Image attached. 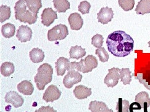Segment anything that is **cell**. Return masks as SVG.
Wrapping results in <instances>:
<instances>
[{"instance_id":"6da1fadb","label":"cell","mask_w":150,"mask_h":112,"mask_svg":"<svg viewBox=\"0 0 150 112\" xmlns=\"http://www.w3.org/2000/svg\"><path fill=\"white\" fill-rule=\"evenodd\" d=\"M106 44L108 51L113 56L124 57L129 56L133 51L134 41L125 32L118 30L108 35Z\"/></svg>"},{"instance_id":"7a4b0ae2","label":"cell","mask_w":150,"mask_h":112,"mask_svg":"<svg viewBox=\"0 0 150 112\" xmlns=\"http://www.w3.org/2000/svg\"><path fill=\"white\" fill-rule=\"evenodd\" d=\"M27 7L25 0H19L14 6L15 17L16 20H19L21 22L32 25L36 22L38 15L37 14L32 13L30 10H27Z\"/></svg>"},{"instance_id":"3957f363","label":"cell","mask_w":150,"mask_h":112,"mask_svg":"<svg viewBox=\"0 0 150 112\" xmlns=\"http://www.w3.org/2000/svg\"><path fill=\"white\" fill-rule=\"evenodd\" d=\"M37 74L34 78V81L39 91L43 90L45 86L51 82L53 79V69L50 64L45 63L37 70Z\"/></svg>"},{"instance_id":"277c9868","label":"cell","mask_w":150,"mask_h":112,"mask_svg":"<svg viewBox=\"0 0 150 112\" xmlns=\"http://www.w3.org/2000/svg\"><path fill=\"white\" fill-rule=\"evenodd\" d=\"M98 62L96 58L93 55H88L85 59H82L79 62H72L69 64L67 71L71 70H75L78 72H81L83 73L91 72L94 68L98 67Z\"/></svg>"},{"instance_id":"5b68a950","label":"cell","mask_w":150,"mask_h":112,"mask_svg":"<svg viewBox=\"0 0 150 112\" xmlns=\"http://www.w3.org/2000/svg\"><path fill=\"white\" fill-rule=\"evenodd\" d=\"M69 35L67 27L66 25L59 24L50 29L48 32V39L50 41L65 39Z\"/></svg>"},{"instance_id":"8992f818","label":"cell","mask_w":150,"mask_h":112,"mask_svg":"<svg viewBox=\"0 0 150 112\" xmlns=\"http://www.w3.org/2000/svg\"><path fill=\"white\" fill-rule=\"evenodd\" d=\"M82 75L75 70H69L67 74L63 79V84L67 89H71L73 86L82 81Z\"/></svg>"},{"instance_id":"52a82bcc","label":"cell","mask_w":150,"mask_h":112,"mask_svg":"<svg viewBox=\"0 0 150 112\" xmlns=\"http://www.w3.org/2000/svg\"><path fill=\"white\" fill-rule=\"evenodd\" d=\"M120 69L116 67L108 70L109 73L106 76L105 81H104L105 84H106L108 87H114L118 84L119 79H120Z\"/></svg>"},{"instance_id":"ba28073f","label":"cell","mask_w":150,"mask_h":112,"mask_svg":"<svg viewBox=\"0 0 150 112\" xmlns=\"http://www.w3.org/2000/svg\"><path fill=\"white\" fill-rule=\"evenodd\" d=\"M61 96V92L55 85H50L43 94V99L46 102H53L59 99Z\"/></svg>"},{"instance_id":"9c48e42d","label":"cell","mask_w":150,"mask_h":112,"mask_svg":"<svg viewBox=\"0 0 150 112\" xmlns=\"http://www.w3.org/2000/svg\"><path fill=\"white\" fill-rule=\"evenodd\" d=\"M5 102L8 104H11L14 108H19L24 104V101L22 97L16 91H9L6 94Z\"/></svg>"},{"instance_id":"30bf717a","label":"cell","mask_w":150,"mask_h":112,"mask_svg":"<svg viewBox=\"0 0 150 112\" xmlns=\"http://www.w3.org/2000/svg\"><path fill=\"white\" fill-rule=\"evenodd\" d=\"M57 19L56 12L51 8H46L42 14V23L46 27H50Z\"/></svg>"},{"instance_id":"8fae6325","label":"cell","mask_w":150,"mask_h":112,"mask_svg":"<svg viewBox=\"0 0 150 112\" xmlns=\"http://www.w3.org/2000/svg\"><path fill=\"white\" fill-rule=\"evenodd\" d=\"M97 16L99 22L103 24H107L113 19L114 12L111 8L105 7L101 9L99 13L97 14Z\"/></svg>"},{"instance_id":"7c38bea8","label":"cell","mask_w":150,"mask_h":112,"mask_svg":"<svg viewBox=\"0 0 150 112\" xmlns=\"http://www.w3.org/2000/svg\"><path fill=\"white\" fill-rule=\"evenodd\" d=\"M16 37L22 43H25L30 41L32 38V29L26 25L20 26L17 30Z\"/></svg>"},{"instance_id":"4fadbf2b","label":"cell","mask_w":150,"mask_h":112,"mask_svg":"<svg viewBox=\"0 0 150 112\" xmlns=\"http://www.w3.org/2000/svg\"><path fill=\"white\" fill-rule=\"evenodd\" d=\"M68 21L69 25L71 26V30H80L83 25V20L81 15L77 13H72L69 15Z\"/></svg>"},{"instance_id":"5bb4252c","label":"cell","mask_w":150,"mask_h":112,"mask_svg":"<svg viewBox=\"0 0 150 112\" xmlns=\"http://www.w3.org/2000/svg\"><path fill=\"white\" fill-rule=\"evenodd\" d=\"M135 102L139 103L144 112H149V108L150 107V97L148 92L142 91L138 93L135 97Z\"/></svg>"},{"instance_id":"9a60e30c","label":"cell","mask_w":150,"mask_h":112,"mask_svg":"<svg viewBox=\"0 0 150 112\" xmlns=\"http://www.w3.org/2000/svg\"><path fill=\"white\" fill-rule=\"evenodd\" d=\"M70 61L68 58L61 57L58 59L57 60L56 64V71L57 76H63L66 70H68L69 64H70Z\"/></svg>"},{"instance_id":"2e32d148","label":"cell","mask_w":150,"mask_h":112,"mask_svg":"<svg viewBox=\"0 0 150 112\" xmlns=\"http://www.w3.org/2000/svg\"><path fill=\"white\" fill-rule=\"evenodd\" d=\"M75 97L77 99L82 100L90 96L92 94L91 89L83 85L77 86L73 91Z\"/></svg>"},{"instance_id":"e0dca14e","label":"cell","mask_w":150,"mask_h":112,"mask_svg":"<svg viewBox=\"0 0 150 112\" xmlns=\"http://www.w3.org/2000/svg\"><path fill=\"white\" fill-rule=\"evenodd\" d=\"M17 90L25 96H30L34 91V87L30 81L24 80L17 85Z\"/></svg>"},{"instance_id":"ac0fdd59","label":"cell","mask_w":150,"mask_h":112,"mask_svg":"<svg viewBox=\"0 0 150 112\" xmlns=\"http://www.w3.org/2000/svg\"><path fill=\"white\" fill-rule=\"evenodd\" d=\"M88 109L91 112H113L112 109H109L106 104L101 101H91L89 104Z\"/></svg>"},{"instance_id":"d6986e66","label":"cell","mask_w":150,"mask_h":112,"mask_svg":"<svg viewBox=\"0 0 150 112\" xmlns=\"http://www.w3.org/2000/svg\"><path fill=\"white\" fill-rule=\"evenodd\" d=\"M135 78L138 80L140 83L145 86L146 89L150 90V68L149 70L145 68L144 72L141 73L135 74Z\"/></svg>"},{"instance_id":"ffe728a7","label":"cell","mask_w":150,"mask_h":112,"mask_svg":"<svg viewBox=\"0 0 150 112\" xmlns=\"http://www.w3.org/2000/svg\"><path fill=\"white\" fill-rule=\"evenodd\" d=\"M135 11L137 14L144 15L150 13V0H140L138 3Z\"/></svg>"},{"instance_id":"44dd1931","label":"cell","mask_w":150,"mask_h":112,"mask_svg":"<svg viewBox=\"0 0 150 112\" xmlns=\"http://www.w3.org/2000/svg\"><path fill=\"white\" fill-rule=\"evenodd\" d=\"M69 55H70V58H75L78 60L85 56V49L79 46H72L69 51Z\"/></svg>"},{"instance_id":"7402d4cb","label":"cell","mask_w":150,"mask_h":112,"mask_svg":"<svg viewBox=\"0 0 150 112\" xmlns=\"http://www.w3.org/2000/svg\"><path fill=\"white\" fill-rule=\"evenodd\" d=\"M30 60L33 63H40L45 58L44 52L39 48H33L29 53Z\"/></svg>"},{"instance_id":"603a6c76","label":"cell","mask_w":150,"mask_h":112,"mask_svg":"<svg viewBox=\"0 0 150 112\" xmlns=\"http://www.w3.org/2000/svg\"><path fill=\"white\" fill-rule=\"evenodd\" d=\"M15 71L14 65L10 62H6L2 63L1 68H0V72L1 74L4 77H8L11 76Z\"/></svg>"},{"instance_id":"cb8c5ba5","label":"cell","mask_w":150,"mask_h":112,"mask_svg":"<svg viewBox=\"0 0 150 112\" xmlns=\"http://www.w3.org/2000/svg\"><path fill=\"white\" fill-rule=\"evenodd\" d=\"M16 32L15 26L11 23H6L1 27V34L6 38H11L14 37Z\"/></svg>"},{"instance_id":"d4e9b609","label":"cell","mask_w":150,"mask_h":112,"mask_svg":"<svg viewBox=\"0 0 150 112\" xmlns=\"http://www.w3.org/2000/svg\"><path fill=\"white\" fill-rule=\"evenodd\" d=\"M53 4L54 8L59 13H66L70 9V3L68 0H53Z\"/></svg>"},{"instance_id":"484cf974","label":"cell","mask_w":150,"mask_h":112,"mask_svg":"<svg viewBox=\"0 0 150 112\" xmlns=\"http://www.w3.org/2000/svg\"><path fill=\"white\" fill-rule=\"evenodd\" d=\"M27 6L32 13L38 14L40 8H42V0H25Z\"/></svg>"},{"instance_id":"4316f807","label":"cell","mask_w":150,"mask_h":112,"mask_svg":"<svg viewBox=\"0 0 150 112\" xmlns=\"http://www.w3.org/2000/svg\"><path fill=\"white\" fill-rule=\"evenodd\" d=\"M120 78L124 85H129L132 81L131 71L129 68H122L120 71Z\"/></svg>"},{"instance_id":"83f0119b","label":"cell","mask_w":150,"mask_h":112,"mask_svg":"<svg viewBox=\"0 0 150 112\" xmlns=\"http://www.w3.org/2000/svg\"><path fill=\"white\" fill-rule=\"evenodd\" d=\"M11 14L10 7L6 5H1L0 7V22L3 23L8 20Z\"/></svg>"},{"instance_id":"f1b7e54d","label":"cell","mask_w":150,"mask_h":112,"mask_svg":"<svg viewBox=\"0 0 150 112\" xmlns=\"http://www.w3.org/2000/svg\"><path fill=\"white\" fill-rule=\"evenodd\" d=\"M130 104L127 100H123L119 98L116 104V112H130L129 111Z\"/></svg>"},{"instance_id":"f546056e","label":"cell","mask_w":150,"mask_h":112,"mask_svg":"<svg viewBox=\"0 0 150 112\" xmlns=\"http://www.w3.org/2000/svg\"><path fill=\"white\" fill-rule=\"evenodd\" d=\"M119 5L125 11L133 9L135 5V0H118Z\"/></svg>"},{"instance_id":"4dcf8cb0","label":"cell","mask_w":150,"mask_h":112,"mask_svg":"<svg viewBox=\"0 0 150 112\" xmlns=\"http://www.w3.org/2000/svg\"><path fill=\"white\" fill-rule=\"evenodd\" d=\"M95 54L96 56H98L100 61L102 62H108L109 60V54L106 51V49L101 47L100 48H98L95 51Z\"/></svg>"},{"instance_id":"1f68e13d","label":"cell","mask_w":150,"mask_h":112,"mask_svg":"<svg viewBox=\"0 0 150 112\" xmlns=\"http://www.w3.org/2000/svg\"><path fill=\"white\" fill-rule=\"evenodd\" d=\"M103 37L101 35L96 34L91 38V44L95 48H100L103 44Z\"/></svg>"},{"instance_id":"d6a6232c","label":"cell","mask_w":150,"mask_h":112,"mask_svg":"<svg viewBox=\"0 0 150 112\" xmlns=\"http://www.w3.org/2000/svg\"><path fill=\"white\" fill-rule=\"evenodd\" d=\"M78 8L79 11H80L82 14H88L91 8V4L87 1H83L80 3Z\"/></svg>"},{"instance_id":"836d02e7","label":"cell","mask_w":150,"mask_h":112,"mask_svg":"<svg viewBox=\"0 0 150 112\" xmlns=\"http://www.w3.org/2000/svg\"><path fill=\"white\" fill-rule=\"evenodd\" d=\"M142 108L141 105L137 102L132 103L130 105L129 107V111L130 112H140L139 110H140Z\"/></svg>"},{"instance_id":"e575fe53","label":"cell","mask_w":150,"mask_h":112,"mask_svg":"<svg viewBox=\"0 0 150 112\" xmlns=\"http://www.w3.org/2000/svg\"><path fill=\"white\" fill-rule=\"evenodd\" d=\"M34 112H56V110H54V108L50 107V106H47V107L42 106V107H40L38 110Z\"/></svg>"},{"instance_id":"d590c367","label":"cell","mask_w":150,"mask_h":112,"mask_svg":"<svg viewBox=\"0 0 150 112\" xmlns=\"http://www.w3.org/2000/svg\"><path fill=\"white\" fill-rule=\"evenodd\" d=\"M148 45H149V47L150 48V41H149V42H148Z\"/></svg>"}]
</instances>
